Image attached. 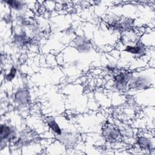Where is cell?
Returning a JSON list of instances; mask_svg holds the SVG:
<instances>
[{
  "mask_svg": "<svg viewBox=\"0 0 155 155\" xmlns=\"http://www.w3.org/2000/svg\"><path fill=\"white\" fill-rule=\"evenodd\" d=\"M128 75L126 74L120 73L114 77V83L117 87L122 88L126 85L127 82L128 81Z\"/></svg>",
  "mask_w": 155,
  "mask_h": 155,
  "instance_id": "cell-3",
  "label": "cell"
},
{
  "mask_svg": "<svg viewBox=\"0 0 155 155\" xmlns=\"http://www.w3.org/2000/svg\"><path fill=\"white\" fill-rule=\"evenodd\" d=\"M143 48L140 45H134V46H127L126 47L125 51L132 54H140L143 52Z\"/></svg>",
  "mask_w": 155,
  "mask_h": 155,
  "instance_id": "cell-5",
  "label": "cell"
},
{
  "mask_svg": "<svg viewBox=\"0 0 155 155\" xmlns=\"http://www.w3.org/2000/svg\"><path fill=\"white\" fill-rule=\"evenodd\" d=\"M104 134L111 141L119 140L122 136L121 132L114 127H107L104 131Z\"/></svg>",
  "mask_w": 155,
  "mask_h": 155,
  "instance_id": "cell-1",
  "label": "cell"
},
{
  "mask_svg": "<svg viewBox=\"0 0 155 155\" xmlns=\"http://www.w3.org/2000/svg\"><path fill=\"white\" fill-rule=\"evenodd\" d=\"M14 133L9 126L2 125L1 127V139H12L14 137Z\"/></svg>",
  "mask_w": 155,
  "mask_h": 155,
  "instance_id": "cell-2",
  "label": "cell"
},
{
  "mask_svg": "<svg viewBox=\"0 0 155 155\" xmlns=\"http://www.w3.org/2000/svg\"><path fill=\"white\" fill-rule=\"evenodd\" d=\"M5 3H7L8 5H9L11 7H12L14 9L16 10H21V8H22L23 6H24V3L22 1H7L5 2Z\"/></svg>",
  "mask_w": 155,
  "mask_h": 155,
  "instance_id": "cell-7",
  "label": "cell"
},
{
  "mask_svg": "<svg viewBox=\"0 0 155 155\" xmlns=\"http://www.w3.org/2000/svg\"><path fill=\"white\" fill-rule=\"evenodd\" d=\"M147 85L146 81L142 78H138L131 82L130 84V87L134 88H144Z\"/></svg>",
  "mask_w": 155,
  "mask_h": 155,
  "instance_id": "cell-4",
  "label": "cell"
},
{
  "mask_svg": "<svg viewBox=\"0 0 155 155\" xmlns=\"http://www.w3.org/2000/svg\"><path fill=\"white\" fill-rule=\"evenodd\" d=\"M15 74H16V69L14 67H13L10 71V73L7 75L6 78L8 80H11L14 78V76H15Z\"/></svg>",
  "mask_w": 155,
  "mask_h": 155,
  "instance_id": "cell-9",
  "label": "cell"
},
{
  "mask_svg": "<svg viewBox=\"0 0 155 155\" xmlns=\"http://www.w3.org/2000/svg\"><path fill=\"white\" fill-rule=\"evenodd\" d=\"M138 144L140 147L144 149H150L151 147V141L145 137H140L137 140Z\"/></svg>",
  "mask_w": 155,
  "mask_h": 155,
  "instance_id": "cell-6",
  "label": "cell"
},
{
  "mask_svg": "<svg viewBox=\"0 0 155 155\" xmlns=\"http://www.w3.org/2000/svg\"><path fill=\"white\" fill-rule=\"evenodd\" d=\"M48 124L49 127L51 128V130L58 134H60L61 133V130L58 125V124L56 122V121L54 119H49L48 120Z\"/></svg>",
  "mask_w": 155,
  "mask_h": 155,
  "instance_id": "cell-8",
  "label": "cell"
}]
</instances>
